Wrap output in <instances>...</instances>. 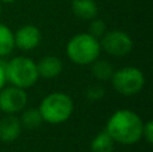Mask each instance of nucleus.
<instances>
[{
    "label": "nucleus",
    "instance_id": "obj_1",
    "mask_svg": "<svg viewBox=\"0 0 153 152\" xmlns=\"http://www.w3.org/2000/svg\"><path fill=\"white\" fill-rule=\"evenodd\" d=\"M144 121L130 109H118L109 117L105 131L114 140L124 145H132L143 139Z\"/></svg>",
    "mask_w": 153,
    "mask_h": 152
},
{
    "label": "nucleus",
    "instance_id": "obj_2",
    "mask_svg": "<svg viewBox=\"0 0 153 152\" xmlns=\"http://www.w3.org/2000/svg\"><path fill=\"white\" fill-rule=\"evenodd\" d=\"M38 109L42 115L43 123L59 125V124L66 123L71 117L73 110H74V102L69 94L63 92H54V93L47 94L40 101Z\"/></svg>",
    "mask_w": 153,
    "mask_h": 152
},
{
    "label": "nucleus",
    "instance_id": "obj_3",
    "mask_svg": "<svg viewBox=\"0 0 153 152\" xmlns=\"http://www.w3.org/2000/svg\"><path fill=\"white\" fill-rule=\"evenodd\" d=\"M66 54L71 62L75 65L86 66L91 65L100 58L101 43L100 39L93 37L89 32L76 34L66 45Z\"/></svg>",
    "mask_w": 153,
    "mask_h": 152
},
{
    "label": "nucleus",
    "instance_id": "obj_4",
    "mask_svg": "<svg viewBox=\"0 0 153 152\" xmlns=\"http://www.w3.org/2000/svg\"><path fill=\"white\" fill-rule=\"evenodd\" d=\"M5 75L10 85L22 89L31 88L39 80L36 62L24 55L13 57L5 63Z\"/></svg>",
    "mask_w": 153,
    "mask_h": 152
},
{
    "label": "nucleus",
    "instance_id": "obj_5",
    "mask_svg": "<svg viewBox=\"0 0 153 152\" xmlns=\"http://www.w3.org/2000/svg\"><path fill=\"white\" fill-rule=\"evenodd\" d=\"M110 81L113 89L122 96H134L145 86V75L143 70L134 66H126L116 70Z\"/></svg>",
    "mask_w": 153,
    "mask_h": 152
},
{
    "label": "nucleus",
    "instance_id": "obj_6",
    "mask_svg": "<svg viewBox=\"0 0 153 152\" xmlns=\"http://www.w3.org/2000/svg\"><path fill=\"white\" fill-rule=\"evenodd\" d=\"M100 43L101 50H105L109 55L113 57H125L133 50L132 37L121 30L106 31Z\"/></svg>",
    "mask_w": 153,
    "mask_h": 152
},
{
    "label": "nucleus",
    "instance_id": "obj_7",
    "mask_svg": "<svg viewBox=\"0 0 153 152\" xmlns=\"http://www.w3.org/2000/svg\"><path fill=\"white\" fill-rule=\"evenodd\" d=\"M28 96L26 89L18 86H4L0 90V110L5 115H16L26 108Z\"/></svg>",
    "mask_w": 153,
    "mask_h": 152
},
{
    "label": "nucleus",
    "instance_id": "obj_8",
    "mask_svg": "<svg viewBox=\"0 0 153 152\" xmlns=\"http://www.w3.org/2000/svg\"><path fill=\"white\" fill-rule=\"evenodd\" d=\"M40 40H42V32L34 24H24L13 34L15 47L22 51H31L36 48L40 45Z\"/></svg>",
    "mask_w": 153,
    "mask_h": 152
},
{
    "label": "nucleus",
    "instance_id": "obj_9",
    "mask_svg": "<svg viewBox=\"0 0 153 152\" xmlns=\"http://www.w3.org/2000/svg\"><path fill=\"white\" fill-rule=\"evenodd\" d=\"M22 123L18 116L7 115L0 118V140L4 143H12L20 136Z\"/></svg>",
    "mask_w": 153,
    "mask_h": 152
},
{
    "label": "nucleus",
    "instance_id": "obj_10",
    "mask_svg": "<svg viewBox=\"0 0 153 152\" xmlns=\"http://www.w3.org/2000/svg\"><path fill=\"white\" fill-rule=\"evenodd\" d=\"M39 78L53 80L63 72V62L55 55H46L36 63Z\"/></svg>",
    "mask_w": 153,
    "mask_h": 152
},
{
    "label": "nucleus",
    "instance_id": "obj_11",
    "mask_svg": "<svg viewBox=\"0 0 153 152\" xmlns=\"http://www.w3.org/2000/svg\"><path fill=\"white\" fill-rule=\"evenodd\" d=\"M73 13L82 20H91L98 15V4L95 0H73Z\"/></svg>",
    "mask_w": 153,
    "mask_h": 152
},
{
    "label": "nucleus",
    "instance_id": "obj_12",
    "mask_svg": "<svg viewBox=\"0 0 153 152\" xmlns=\"http://www.w3.org/2000/svg\"><path fill=\"white\" fill-rule=\"evenodd\" d=\"M114 140L109 136L106 131H102L94 136L90 143V151L91 152H113Z\"/></svg>",
    "mask_w": 153,
    "mask_h": 152
},
{
    "label": "nucleus",
    "instance_id": "obj_13",
    "mask_svg": "<svg viewBox=\"0 0 153 152\" xmlns=\"http://www.w3.org/2000/svg\"><path fill=\"white\" fill-rule=\"evenodd\" d=\"M15 48L13 32L4 23H0V57H7Z\"/></svg>",
    "mask_w": 153,
    "mask_h": 152
},
{
    "label": "nucleus",
    "instance_id": "obj_14",
    "mask_svg": "<svg viewBox=\"0 0 153 152\" xmlns=\"http://www.w3.org/2000/svg\"><path fill=\"white\" fill-rule=\"evenodd\" d=\"M22 127L26 129H35L43 123L42 115L38 108H28L26 110H22V116L19 117Z\"/></svg>",
    "mask_w": 153,
    "mask_h": 152
},
{
    "label": "nucleus",
    "instance_id": "obj_15",
    "mask_svg": "<svg viewBox=\"0 0 153 152\" xmlns=\"http://www.w3.org/2000/svg\"><path fill=\"white\" fill-rule=\"evenodd\" d=\"M93 67H91V72H93V75H94L97 80L100 81H108L111 78L113 75L114 70H113V66H111L110 62L108 61H97L93 62Z\"/></svg>",
    "mask_w": 153,
    "mask_h": 152
},
{
    "label": "nucleus",
    "instance_id": "obj_16",
    "mask_svg": "<svg viewBox=\"0 0 153 152\" xmlns=\"http://www.w3.org/2000/svg\"><path fill=\"white\" fill-rule=\"evenodd\" d=\"M106 32V24L102 19H91L90 20V26H89V34H91L95 38H102L103 34Z\"/></svg>",
    "mask_w": 153,
    "mask_h": 152
},
{
    "label": "nucleus",
    "instance_id": "obj_17",
    "mask_svg": "<svg viewBox=\"0 0 153 152\" xmlns=\"http://www.w3.org/2000/svg\"><path fill=\"white\" fill-rule=\"evenodd\" d=\"M86 96H87V100L97 101V100H101L105 96V90H103L101 86H91V88L87 89Z\"/></svg>",
    "mask_w": 153,
    "mask_h": 152
},
{
    "label": "nucleus",
    "instance_id": "obj_18",
    "mask_svg": "<svg viewBox=\"0 0 153 152\" xmlns=\"http://www.w3.org/2000/svg\"><path fill=\"white\" fill-rule=\"evenodd\" d=\"M143 139L145 140L148 144H152L153 143V123L151 120L144 123L143 127Z\"/></svg>",
    "mask_w": 153,
    "mask_h": 152
},
{
    "label": "nucleus",
    "instance_id": "obj_19",
    "mask_svg": "<svg viewBox=\"0 0 153 152\" xmlns=\"http://www.w3.org/2000/svg\"><path fill=\"white\" fill-rule=\"evenodd\" d=\"M7 83V75H5V63L0 62V90L5 86Z\"/></svg>",
    "mask_w": 153,
    "mask_h": 152
},
{
    "label": "nucleus",
    "instance_id": "obj_20",
    "mask_svg": "<svg viewBox=\"0 0 153 152\" xmlns=\"http://www.w3.org/2000/svg\"><path fill=\"white\" fill-rule=\"evenodd\" d=\"M1 1V4H11V3L16 1V0H0Z\"/></svg>",
    "mask_w": 153,
    "mask_h": 152
},
{
    "label": "nucleus",
    "instance_id": "obj_21",
    "mask_svg": "<svg viewBox=\"0 0 153 152\" xmlns=\"http://www.w3.org/2000/svg\"><path fill=\"white\" fill-rule=\"evenodd\" d=\"M1 8H3V4H1V1H0V15H1Z\"/></svg>",
    "mask_w": 153,
    "mask_h": 152
}]
</instances>
